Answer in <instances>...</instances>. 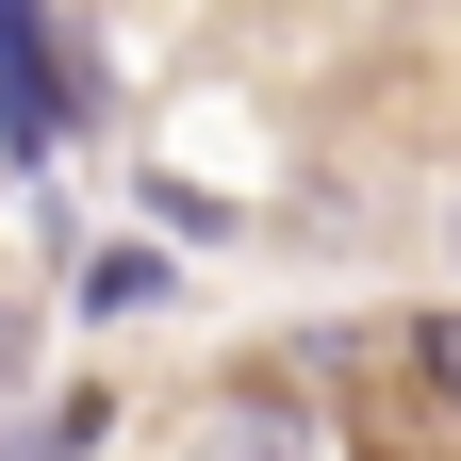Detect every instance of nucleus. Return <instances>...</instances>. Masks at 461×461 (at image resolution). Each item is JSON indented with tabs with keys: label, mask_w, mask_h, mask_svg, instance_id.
<instances>
[{
	"label": "nucleus",
	"mask_w": 461,
	"mask_h": 461,
	"mask_svg": "<svg viewBox=\"0 0 461 461\" xmlns=\"http://www.w3.org/2000/svg\"><path fill=\"white\" fill-rule=\"evenodd\" d=\"M83 115H99L83 33L50 17V0H0V165H17V182H50V149H67Z\"/></svg>",
	"instance_id": "nucleus-1"
},
{
	"label": "nucleus",
	"mask_w": 461,
	"mask_h": 461,
	"mask_svg": "<svg viewBox=\"0 0 461 461\" xmlns=\"http://www.w3.org/2000/svg\"><path fill=\"white\" fill-rule=\"evenodd\" d=\"M198 461H313V412H264V395H230L198 429Z\"/></svg>",
	"instance_id": "nucleus-2"
},
{
	"label": "nucleus",
	"mask_w": 461,
	"mask_h": 461,
	"mask_svg": "<svg viewBox=\"0 0 461 461\" xmlns=\"http://www.w3.org/2000/svg\"><path fill=\"white\" fill-rule=\"evenodd\" d=\"M165 280H182V264H165V248H99V264H83V313L115 330V313H149Z\"/></svg>",
	"instance_id": "nucleus-3"
},
{
	"label": "nucleus",
	"mask_w": 461,
	"mask_h": 461,
	"mask_svg": "<svg viewBox=\"0 0 461 461\" xmlns=\"http://www.w3.org/2000/svg\"><path fill=\"white\" fill-rule=\"evenodd\" d=\"M83 445H99V395H50V412L17 429V461H83Z\"/></svg>",
	"instance_id": "nucleus-4"
},
{
	"label": "nucleus",
	"mask_w": 461,
	"mask_h": 461,
	"mask_svg": "<svg viewBox=\"0 0 461 461\" xmlns=\"http://www.w3.org/2000/svg\"><path fill=\"white\" fill-rule=\"evenodd\" d=\"M412 395H429V412H461V313H429V330H412Z\"/></svg>",
	"instance_id": "nucleus-5"
},
{
	"label": "nucleus",
	"mask_w": 461,
	"mask_h": 461,
	"mask_svg": "<svg viewBox=\"0 0 461 461\" xmlns=\"http://www.w3.org/2000/svg\"><path fill=\"white\" fill-rule=\"evenodd\" d=\"M0 379H17V330H0Z\"/></svg>",
	"instance_id": "nucleus-6"
}]
</instances>
